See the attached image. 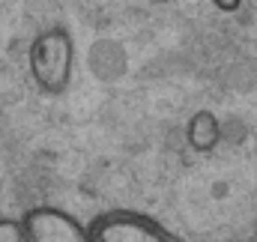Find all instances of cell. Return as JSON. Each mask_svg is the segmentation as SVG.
Instances as JSON below:
<instances>
[{
  "label": "cell",
  "instance_id": "cell-3",
  "mask_svg": "<svg viewBox=\"0 0 257 242\" xmlns=\"http://www.w3.org/2000/svg\"><path fill=\"white\" fill-rule=\"evenodd\" d=\"M21 218L27 224L30 242H93L87 224L57 206H33Z\"/></svg>",
  "mask_w": 257,
  "mask_h": 242
},
{
  "label": "cell",
  "instance_id": "cell-2",
  "mask_svg": "<svg viewBox=\"0 0 257 242\" xmlns=\"http://www.w3.org/2000/svg\"><path fill=\"white\" fill-rule=\"evenodd\" d=\"M87 230L93 242H186L153 215L135 209H108L96 215Z\"/></svg>",
  "mask_w": 257,
  "mask_h": 242
},
{
  "label": "cell",
  "instance_id": "cell-4",
  "mask_svg": "<svg viewBox=\"0 0 257 242\" xmlns=\"http://www.w3.org/2000/svg\"><path fill=\"white\" fill-rule=\"evenodd\" d=\"M186 138H189V147L197 150V153H209L221 144V123L212 111H197L192 120H189V129H186Z\"/></svg>",
  "mask_w": 257,
  "mask_h": 242
},
{
  "label": "cell",
  "instance_id": "cell-1",
  "mask_svg": "<svg viewBox=\"0 0 257 242\" xmlns=\"http://www.w3.org/2000/svg\"><path fill=\"white\" fill-rule=\"evenodd\" d=\"M27 69L33 84L45 96H60L66 93L75 69V42L66 27H48L42 30L27 51Z\"/></svg>",
  "mask_w": 257,
  "mask_h": 242
},
{
  "label": "cell",
  "instance_id": "cell-6",
  "mask_svg": "<svg viewBox=\"0 0 257 242\" xmlns=\"http://www.w3.org/2000/svg\"><path fill=\"white\" fill-rule=\"evenodd\" d=\"M153 3H171V0H153Z\"/></svg>",
  "mask_w": 257,
  "mask_h": 242
},
{
  "label": "cell",
  "instance_id": "cell-7",
  "mask_svg": "<svg viewBox=\"0 0 257 242\" xmlns=\"http://www.w3.org/2000/svg\"><path fill=\"white\" fill-rule=\"evenodd\" d=\"M233 242H242V239H233Z\"/></svg>",
  "mask_w": 257,
  "mask_h": 242
},
{
  "label": "cell",
  "instance_id": "cell-5",
  "mask_svg": "<svg viewBox=\"0 0 257 242\" xmlns=\"http://www.w3.org/2000/svg\"><path fill=\"white\" fill-rule=\"evenodd\" d=\"M0 242H30L24 218H0Z\"/></svg>",
  "mask_w": 257,
  "mask_h": 242
}]
</instances>
